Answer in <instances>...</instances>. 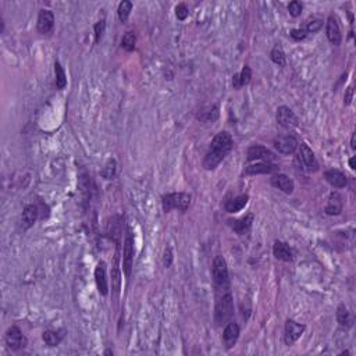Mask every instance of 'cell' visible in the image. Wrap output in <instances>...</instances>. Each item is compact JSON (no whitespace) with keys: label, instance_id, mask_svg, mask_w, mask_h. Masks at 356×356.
<instances>
[{"label":"cell","instance_id":"1","mask_svg":"<svg viewBox=\"0 0 356 356\" xmlns=\"http://www.w3.org/2000/svg\"><path fill=\"white\" fill-rule=\"evenodd\" d=\"M232 145H234V141H232V137L230 132H219L212 139L210 149H209L206 157L203 160V167L209 170V171L216 169L220 163L224 160V157L231 152Z\"/></svg>","mask_w":356,"mask_h":356},{"label":"cell","instance_id":"2","mask_svg":"<svg viewBox=\"0 0 356 356\" xmlns=\"http://www.w3.org/2000/svg\"><path fill=\"white\" fill-rule=\"evenodd\" d=\"M234 314V298L230 287L216 289V306H214V321L217 325H224L231 321Z\"/></svg>","mask_w":356,"mask_h":356},{"label":"cell","instance_id":"3","mask_svg":"<svg viewBox=\"0 0 356 356\" xmlns=\"http://www.w3.org/2000/svg\"><path fill=\"white\" fill-rule=\"evenodd\" d=\"M163 210L166 213L171 210H180V212H187L188 207L191 205V195L185 192H174V194L163 195L162 198Z\"/></svg>","mask_w":356,"mask_h":356},{"label":"cell","instance_id":"4","mask_svg":"<svg viewBox=\"0 0 356 356\" xmlns=\"http://www.w3.org/2000/svg\"><path fill=\"white\" fill-rule=\"evenodd\" d=\"M213 274V282H214V288L220 289V288H228L230 287V278H228V267H227V262L223 256L214 257L213 260L212 267Z\"/></svg>","mask_w":356,"mask_h":356},{"label":"cell","instance_id":"5","mask_svg":"<svg viewBox=\"0 0 356 356\" xmlns=\"http://www.w3.org/2000/svg\"><path fill=\"white\" fill-rule=\"evenodd\" d=\"M132 263H134V235L131 230L128 228L124 239V249H123V270H124L125 277L131 275Z\"/></svg>","mask_w":356,"mask_h":356},{"label":"cell","instance_id":"6","mask_svg":"<svg viewBox=\"0 0 356 356\" xmlns=\"http://www.w3.org/2000/svg\"><path fill=\"white\" fill-rule=\"evenodd\" d=\"M5 339H6L7 346L13 350L24 349L27 344H28V339H27V337L23 334V331L20 330L17 325H13V327H10L7 330Z\"/></svg>","mask_w":356,"mask_h":356},{"label":"cell","instance_id":"7","mask_svg":"<svg viewBox=\"0 0 356 356\" xmlns=\"http://www.w3.org/2000/svg\"><path fill=\"white\" fill-rule=\"evenodd\" d=\"M277 123L281 125L285 130H292L296 128L299 124V120L289 107L280 106L277 109Z\"/></svg>","mask_w":356,"mask_h":356},{"label":"cell","instance_id":"8","mask_svg":"<svg viewBox=\"0 0 356 356\" xmlns=\"http://www.w3.org/2000/svg\"><path fill=\"white\" fill-rule=\"evenodd\" d=\"M299 155H298V160L302 163V166L307 170V171H317L319 170V163L316 160L314 157V153L313 150L307 146L306 144H300L299 146Z\"/></svg>","mask_w":356,"mask_h":356},{"label":"cell","instance_id":"9","mask_svg":"<svg viewBox=\"0 0 356 356\" xmlns=\"http://www.w3.org/2000/svg\"><path fill=\"white\" fill-rule=\"evenodd\" d=\"M305 325L296 323L294 320H287L285 321V328H284V341L287 345L295 344L298 339L300 338V335L305 331Z\"/></svg>","mask_w":356,"mask_h":356},{"label":"cell","instance_id":"10","mask_svg":"<svg viewBox=\"0 0 356 356\" xmlns=\"http://www.w3.org/2000/svg\"><path fill=\"white\" fill-rule=\"evenodd\" d=\"M298 146H299V142L292 135L278 137L274 139V148L281 155H292L295 150L298 149Z\"/></svg>","mask_w":356,"mask_h":356},{"label":"cell","instance_id":"11","mask_svg":"<svg viewBox=\"0 0 356 356\" xmlns=\"http://www.w3.org/2000/svg\"><path fill=\"white\" fill-rule=\"evenodd\" d=\"M246 156L249 162L253 160H264V162H273L275 159V155L264 146L260 145H252L250 148H248L246 150Z\"/></svg>","mask_w":356,"mask_h":356},{"label":"cell","instance_id":"12","mask_svg":"<svg viewBox=\"0 0 356 356\" xmlns=\"http://www.w3.org/2000/svg\"><path fill=\"white\" fill-rule=\"evenodd\" d=\"M38 31L42 35L50 34L55 28V14L50 12V10H41L38 14Z\"/></svg>","mask_w":356,"mask_h":356},{"label":"cell","instance_id":"13","mask_svg":"<svg viewBox=\"0 0 356 356\" xmlns=\"http://www.w3.org/2000/svg\"><path fill=\"white\" fill-rule=\"evenodd\" d=\"M239 325L235 321H228L224 327L223 331V344L227 349H231L232 346H235L238 338H239Z\"/></svg>","mask_w":356,"mask_h":356},{"label":"cell","instance_id":"14","mask_svg":"<svg viewBox=\"0 0 356 356\" xmlns=\"http://www.w3.org/2000/svg\"><path fill=\"white\" fill-rule=\"evenodd\" d=\"M95 281H96V287H98L99 294L106 296L109 294V281H107L106 263L105 262L98 263V266L95 269Z\"/></svg>","mask_w":356,"mask_h":356},{"label":"cell","instance_id":"15","mask_svg":"<svg viewBox=\"0 0 356 356\" xmlns=\"http://www.w3.org/2000/svg\"><path fill=\"white\" fill-rule=\"evenodd\" d=\"M325 34H327V38H328V41L332 45H335V46L341 45V42H342V34H341V28H339V24H338V20L334 16H330L328 20H327Z\"/></svg>","mask_w":356,"mask_h":356},{"label":"cell","instance_id":"16","mask_svg":"<svg viewBox=\"0 0 356 356\" xmlns=\"http://www.w3.org/2000/svg\"><path fill=\"white\" fill-rule=\"evenodd\" d=\"M270 184L277 189L282 191L284 194H292L295 189L294 181L285 174H275L270 178Z\"/></svg>","mask_w":356,"mask_h":356},{"label":"cell","instance_id":"17","mask_svg":"<svg viewBox=\"0 0 356 356\" xmlns=\"http://www.w3.org/2000/svg\"><path fill=\"white\" fill-rule=\"evenodd\" d=\"M278 170L277 164H271L270 162L256 163V164H250L245 169V174L256 175V174H271Z\"/></svg>","mask_w":356,"mask_h":356},{"label":"cell","instance_id":"18","mask_svg":"<svg viewBox=\"0 0 356 356\" xmlns=\"http://www.w3.org/2000/svg\"><path fill=\"white\" fill-rule=\"evenodd\" d=\"M252 223H253V214L249 213V214H246L242 219L230 221V225H231V228L237 232L238 235H246L250 231V228H252Z\"/></svg>","mask_w":356,"mask_h":356},{"label":"cell","instance_id":"19","mask_svg":"<svg viewBox=\"0 0 356 356\" xmlns=\"http://www.w3.org/2000/svg\"><path fill=\"white\" fill-rule=\"evenodd\" d=\"M324 178L325 181L328 182L331 187L338 188V189L345 188V185H346V177H345L344 173L339 171V170H327L324 173Z\"/></svg>","mask_w":356,"mask_h":356},{"label":"cell","instance_id":"20","mask_svg":"<svg viewBox=\"0 0 356 356\" xmlns=\"http://www.w3.org/2000/svg\"><path fill=\"white\" fill-rule=\"evenodd\" d=\"M38 207L35 205H27L23 210V216H21V223H23V228L28 230L31 228L32 225L37 223L38 220Z\"/></svg>","mask_w":356,"mask_h":356},{"label":"cell","instance_id":"21","mask_svg":"<svg viewBox=\"0 0 356 356\" xmlns=\"http://www.w3.org/2000/svg\"><path fill=\"white\" fill-rule=\"evenodd\" d=\"M342 206H344L342 196L338 192H332L328 198V203L325 206V213L328 216H338L339 213L342 212Z\"/></svg>","mask_w":356,"mask_h":356},{"label":"cell","instance_id":"22","mask_svg":"<svg viewBox=\"0 0 356 356\" xmlns=\"http://www.w3.org/2000/svg\"><path fill=\"white\" fill-rule=\"evenodd\" d=\"M248 200H249V196L245 194V195H239V196H237V198H234V199H230L225 202L224 205V209L227 213H237V212H241L242 209H244L246 205H248Z\"/></svg>","mask_w":356,"mask_h":356},{"label":"cell","instance_id":"23","mask_svg":"<svg viewBox=\"0 0 356 356\" xmlns=\"http://www.w3.org/2000/svg\"><path fill=\"white\" fill-rule=\"evenodd\" d=\"M273 255L275 259L282 260V262H291L292 260V252L289 249L287 244H284L281 241H275L273 245Z\"/></svg>","mask_w":356,"mask_h":356},{"label":"cell","instance_id":"24","mask_svg":"<svg viewBox=\"0 0 356 356\" xmlns=\"http://www.w3.org/2000/svg\"><path fill=\"white\" fill-rule=\"evenodd\" d=\"M252 78V70L249 66H245L239 74H235L232 77V87L234 89H241L245 85H248Z\"/></svg>","mask_w":356,"mask_h":356},{"label":"cell","instance_id":"25","mask_svg":"<svg viewBox=\"0 0 356 356\" xmlns=\"http://www.w3.org/2000/svg\"><path fill=\"white\" fill-rule=\"evenodd\" d=\"M337 321L341 327H352L353 316L345 305H339L337 309Z\"/></svg>","mask_w":356,"mask_h":356},{"label":"cell","instance_id":"26","mask_svg":"<svg viewBox=\"0 0 356 356\" xmlns=\"http://www.w3.org/2000/svg\"><path fill=\"white\" fill-rule=\"evenodd\" d=\"M217 119H219V107L216 105L202 109L198 114V120H200L202 123H210V121H216Z\"/></svg>","mask_w":356,"mask_h":356},{"label":"cell","instance_id":"27","mask_svg":"<svg viewBox=\"0 0 356 356\" xmlns=\"http://www.w3.org/2000/svg\"><path fill=\"white\" fill-rule=\"evenodd\" d=\"M42 338H44L45 344L48 346H57V345L62 342L63 339V334H60L59 331H52V330H48L42 334Z\"/></svg>","mask_w":356,"mask_h":356},{"label":"cell","instance_id":"28","mask_svg":"<svg viewBox=\"0 0 356 356\" xmlns=\"http://www.w3.org/2000/svg\"><path fill=\"white\" fill-rule=\"evenodd\" d=\"M116 171H117V162L116 159H109L105 164V167L102 169L100 174L105 180H113L114 175H116Z\"/></svg>","mask_w":356,"mask_h":356},{"label":"cell","instance_id":"29","mask_svg":"<svg viewBox=\"0 0 356 356\" xmlns=\"http://www.w3.org/2000/svg\"><path fill=\"white\" fill-rule=\"evenodd\" d=\"M55 73H56V88L57 89H64L67 87V75H66L64 69L59 62L55 63Z\"/></svg>","mask_w":356,"mask_h":356},{"label":"cell","instance_id":"30","mask_svg":"<svg viewBox=\"0 0 356 356\" xmlns=\"http://www.w3.org/2000/svg\"><path fill=\"white\" fill-rule=\"evenodd\" d=\"M116 220H117V216L113 217L112 223H109V225H107V232H110L109 237L112 238V239H114L116 244L119 245L120 237H121V227H120V223H116Z\"/></svg>","mask_w":356,"mask_h":356},{"label":"cell","instance_id":"31","mask_svg":"<svg viewBox=\"0 0 356 356\" xmlns=\"http://www.w3.org/2000/svg\"><path fill=\"white\" fill-rule=\"evenodd\" d=\"M131 10H132V3L130 2V0H123V2L120 3L117 14H119V19L121 23H125V21L128 20Z\"/></svg>","mask_w":356,"mask_h":356},{"label":"cell","instance_id":"32","mask_svg":"<svg viewBox=\"0 0 356 356\" xmlns=\"http://www.w3.org/2000/svg\"><path fill=\"white\" fill-rule=\"evenodd\" d=\"M135 44H137V37L134 32H127L123 39H121V48L127 52H132L135 49Z\"/></svg>","mask_w":356,"mask_h":356},{"label":"cell","instance_id":"33","mask_svg":"<svg viewBox=\"0 0 356 356\" xmlns=\"http://www.w3.org/2000/svg\"><path fill=\"white\" fill-rule=\"evenodd\" d=\"M270 57H271V62L275 63L277 66H281V67L285 66V53L280 46H275L274 49L271 50Z\"/></svg>","mask_w":356,"mask_h":356},{"label":"cell","instance_id":"34","mask_svg":"<svg viewBox=\"0 0 356 356\" xmlns=\"http://www.w3.org/2000/svg\"><path fill=\"white\" fill-rule=\"evenodd\" d=\"M95 30V42L99 44L100 39L103 38V34H105V30H106V21L105 20H99L94 27Z\"/></svg>","mask_w":356,"mask_h":356},{"label":"cell","instance_id":"35","mask_svg":"<svg viewBox=\"0 0 356 356\" xmlns=\"http://www.w3.org/2000/svg\"><path fill=\"white\" fill-rule=\"evenodd\" d=\"M321 27H323V20L321 19H310L309 21L306 23V28H305V31L309 34V32H317L321 30Z\"/></svg>","mask_w":356,"mask_h":356},{"label":"cell","instance_id":"36","mask_svg":"<svg viewBox=\"0 0 356 356\" xmlns=\"http://www.w3.org/2000/svg\"><path fill=\"white\" fill-rule=\"evenodd\" d=\"M302 10H303V6H302V3L298 2V0H294V2H291V3L288 5V12H289V14H291L292 17H299L300 14H302Z\"/></svg>","mask_w":356,"mask_h":356},{"label":"cell","instance_id":"37","mask_svg":"<svg viewBox=\"0 0 356 356\" xmlns=\"http://www.w3.org/2000/svg\"><path fill=\"white\" fill-rule=\"evenodd\" d=\"M188 14H189V9H188L187 5L180 3L178 6L175 7V16H177V19L180 20V21H184V20L187 19Z\"/></svg>","mask_w":356,"mask_h":356},{"label":"cell","instance_id":"38","mask_svg":"<svg viewBox=\"0 0 356 356\" xmlns=\"http://www.w3.org/2000/svg\"><path fill=\"white\" fill-rule=\"evenodd\" d=\"M112 282L114 284V291H116V292L119 294L120 282H121V280H120V270H119V267H117V266H116V267H114V270H113Z\"/></svg>","mask_w":356,"mask_h":356},{"label":"cell","instance_id":"39","mask_svg":"<svg viewBox=\"0 0 356 356\" xmlns=\"http://www.w3.org/2000/svg\"><path fill=\"white\" fill-rule=\"evenodd\" d=\"M171 263H173V252H171V248H167V249L164 250V257H163V264L166 266V267H170L171 266Z\"/></svg>","mask_w":356,"mask_h":356},{"label":"cell","instance_id":"40","mask_svg":"<svg viewBox=\"0 0 356 356\" xmlns=\"http://www.w3.org/2000/svg\"><path fill=\"white\" fill-rule=\"evenodd\" d=\"M307 35V32L305 31V30H294V31H291V38H294L295 41H302V39H305Z\"/></svg>","mask_w":356,"mask_h":356},{"label":"cell","instance_id":"41","mask_svg":"<svg viewBox=\"0 0 356 356\" xmlns=\"http://www.w3.org/2000/svg\"><path fill=\"white\" fill-rule=\"evenodd\" d=\"M352 98H353V88L349 87L348 89H346V94H345V105H346V106L350 105Z\"/></svg>","mask_w":356,"mask_h":356},{"label":"cell","instance_id":"42","mask_svg":"<svg viewBox=\"0 0 356 356\" xmlns=\"http://www.w3.org/2000/svg\"><path fill=\"white\" fill-rule=\"evenodd\" d=\"M355 139H356V135H355V134H352V138H350V148H352L353 150L356 149V141H355Z\"/></svg>","mask_w":356,"mask_h":356},{"label":"cell","instance_id":"43","mask_svg":"<svg viewBox=\"0 0 356 356\" xmlns=\"http://www.w3.org/2000/svg\"><path fill=\"white\" fill-rule=\"evenodd\" d=\"M349 167L352 170H355L356 167H355V156L353 157H350V160H349Z\"/></svg>","mask_w":356,"mask_h":356},{"label":"cell","instance_id":"44","mask_svg":"<svg viewBox=\"0 0 356 356\" xmlns=\"http://www.w3.org/2000/svg\"><path fill=\"white\" fill-rule=\"evenodd\" d=\"M105 355H113V350L112 349L105 350Z\"/></svg>","mask_w":356,"mask_h":356}]
</instances>
